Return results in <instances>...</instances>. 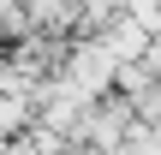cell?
<instances>
[{
    "mask_svg": "<svg viewBox=\"0 0 161 155\" xmlns=\"http://www.w3.org/2000/svg\"><path fill=\"white\" fill-rule=\"evenodd\" d=\"M0 18H6V0H0Z\"/></svg>",
    "mask_w": 161,
    "mask_h": 155,
    "instance_id": "6da1fadb",
    "label": "cell"
}]
</instances>
